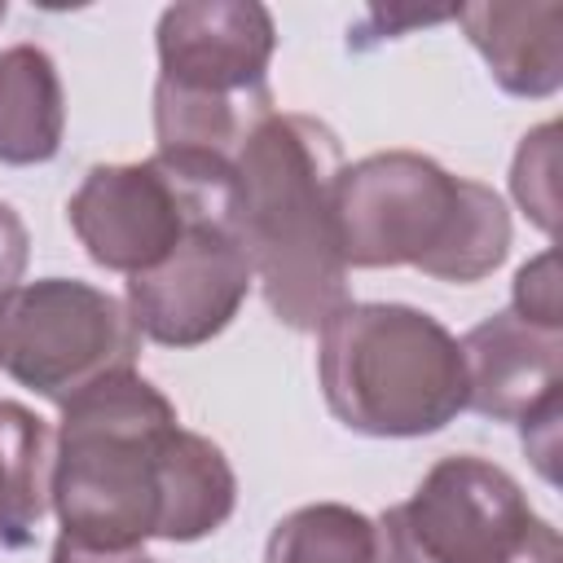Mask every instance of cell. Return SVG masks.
Wrapping results in <instances>:
<instances>
[{
  "label": "cell",
  "instance_id": "5",
  "mask_svg": "<svg viewBox=\"0 0 563 563\" xmlns=\"http://www.w3.org/2000/svg\"><path fill=\"white\" fill-rule=\"evenodd\" d=\"M273 13L251 0H194L158 18L154 132L158 150L233 163L273 114Z\"/></svg>",
  "mask_w": 563,
  "mask_h": 563
},
{
  "label": "cell",
  "instance_id": "3",
  "mask_svg": "<svg viewBox=\"0 0 563 563\" xmlns=\"http://www.w3.org/2000/svg\"><path fill=\"white\" fill-rule=\"evenodd\" d=\"M339 251L352 268L413 264L440 282H479L510 251L506 202L413 150L369 154L334 185Z\"/></svg>",
  "mask_w": 563,
  "mask_h": 563
},
{
  "label": "cell",
  "instance_id": "15",
  "mask_svg": "<svg viewBox=\"0 0 563 563\" xmlns=\"http://www.w3.org/2000/svg\"><path fill=\"white\" fill-rule=\"evenodd\" d=\"M510 189L515 202L528 211V220L541 233H554L559 216V123H541L537 132L523 136L515 167H510Z\"/></svg>",
  "mask_w": 563,
  "mask_h": 563
},
{
  "label": "cell",
  "instance_id": "9",
  "mask_svg": "<svg viewBox=\"0 0 563 563\" xmlns=\"http://www.w3.org/2000/svg\"><path fill=\"white\" fill-rule=\"evenodd\" d=\"M251 282L255 264L238 216L202 220L163 264L128 277V317L136 334L163 347H198L238 317Z\"/></svg>",
  "mask_w": 563,
  "mask_h": 563
},
{
  "label": "cell",
  "instance_id": "11",
  "mask_svg": "<svg viewBox=\"0 0 563 563\" xmlns=\"http://www.w3.org/2000/svg\"><path fill=\"white\" fill-rule=\"evenodd\" d=\"M515 97H550L563 84V4H466L449 13Z\"/></svg>",
  "mask_w": 563,
  "mask_h": 563
},
{
  "label": "cell",
  "instance_id": "14",
  "mask_svg": "<svg viewBox=\"0 0 563 563\" xmlns=\"http://www.w3.org/2000/svg\"><path fill=\"white\" fill-rule=\"evenodd\" d=\"M264 563H374V523L339 501L299 506L273 528Z\"/></svg>",
  "mask_w": 563,
  "mask_h": 563
},
{
  "label": "cell",
  "instance_id": "20",
  "mask_svg": "<svg viewBox=\"0 0 563 563\" xmlns=\"http://www.w3.org/2000/svg\"><path fill=\"white\" fill-rule=\"evenodd\" d=\"M523 563H559V541L554 545H545V550H537L532 559H523Z\"/></svg>",
  "mask_w": 563,
  "mask_h": 563
},
{
  "label": "cell",
  "instance_id": "4",
  "mask_svg": "<svg viewBox=\"0 0 563 563\" xmlns=\"http://www.w3.org/2000/svg\"><path fill=\"white\" fill-rule=\"evenodd\" d=\"M317 378L330 413L361 435H431L466 409L457 339L409 303H343L321 325Z\"/></svg>",
  "mask_w": 563,
  "mask_h": 563
},
{
  "label": "cell",
  "instance_id": "17",
  "mask_svg": "<svg viewBox=\"0 0 563 563\" xmlns=\"http://www.w3.org/2000/svg\"><path fill=\"white\" fill-rule=\"evenodd\" d=\"M26 255H31L26 224L9 202H0V312H4L9 295L18 290V282L26 273Z\"/></svg>",
  "mask_w": 563,
  "mask_h": 563
},
{
  "label": "cell",
  "instance_id": "8",
  "mask_svg": "<svg viewBox=\"0 0 563 563\" xmlns=\"http://www.w3.org/2000/svg\"><path fill=\"white\" fill-rule=\"evenodd\" d=\"M136 352L141 334L128 308L75 277L18 286L0 312V365L53 405L110 374H128Z\"/></svg>",
  "mask_w": 563,
  "mask_h": 563
},
{
  "label": "cell",
  "instance_id": "21",
  "mask_svg": "<svg viewBox=\"0 0 563 563\" xmlns=\"http://www.w3.org/2000/svg\"><path fill=\"white\" fill-rule=\"evenodd\" d=\"M0 22H4V0H0Z\"/></svg>",
  "mask_w": 563,
  "mask_h": 563
},
{
  "label": "cell",
  "instance_id": "7",
  "mask_svg": "<svg viewBox=\"0 0 563 563\" xmlns=\"http://www.w3.org/2000/svg\"><path fill=\"white\" fill-rule=\"evenodd\" d=\"M523 488L475 453L440 457L409 501L374 523V563H523L554 545Z\"/></svg>",
  "mask_w": 563,
  "mask_h": 563
},
{
  "label": "cell",
  "instance_id": "13",
  "mask_svg": "<svg viewBox=\"0 0 563 563\" xmlns=\"http://www.w3.org/2000/svg\"><path fill=\"white\" fill-rule=\"evenodd\" d=\"M53 431L18 400H0V545L22 550L35 541L40 519L53 510Z\"/></svg>",
  "mask_w": 563,
  "mask_h": 563
},
{
  "label": "cell",
  "instance_id": "10",
  "mask_svg": "<svg viewBox=\"0 0 563 563\" xmlns=\"http://www.w3.org/2000/svg\"><path fill=\"white\" fill-rule=\"evenodd\" d=\"M457 347L466 369V409L493 422H523L559 400L563 330L523 321L506 308L479 321Z\"/></svg>",
  "mask_w": 563,
  "mask_h": 563
},
{
  "label": "cell",
  "instance_id": "2",
  "mask_svg": "<svg viewBox=\"0 0 563 563\" xmlns=\"http://www.w3.org/2000/svg\"><path fill=\"white\" fill-rule=\"evenodd\" d=\"M238 229L273 317L321 330L347 303V264L334 224L343 172L339 136L312 114H268L233 158Z\"/></svg>",
  "mask_w": 563,
  "mask_h": 563
},
{
  "label": "cell",
  "instance_id": "16",
  "mask_svg": "<svg viewBox=\"0 0 563 563\" xmlns=\"http://www.w3.org/2000/svg\"><path fill=\"white\" fill-rule=\"evenodd\" d=\"M523 321L563 330V295H559V260L554 251H541L515 273V308Z\"/></svg>",
  "mask_w": 563,
  "mask_h": 563
},
{
  "label": "cell",
  "instance_id": "6",
  "mask_svg": "<svg viewBox=\"0 0 563 563\" xmlns=\"http://www.w3.org/2000/svg\"><path fill=\"white\" fill-rule=\"evenodd\" d=\"M66 216L101 268L136 277L163 264L194 224L238 216V172L224 158L185 150L97 163L70 194Z\"/></svg>",
  "mask_w": 563,
  "mask_h": 563
},
{
  "label": "cell",
  "instance_id": "12",
  "mask_svg": "<svg viewBox=\"0 0 563 563\" xmlns=\"http://www.w3.org/2000/svg\"><path fill=\"white\" fill-rule=\"evenodd\" d=\"M62 79L44 48L13 44L0 53V163L31 167L62 150Z\"/></svg>",
  "mask_w": 563,
  "mask_h": 563
},
{
  "label": "cell",
  "instance_id": "19",
  "mask_svg": "<svg viewBox=\"0 0 563 563\" xmlns=\"http://www.w3.org/2000/svg\"><path fill=\"white\" fill-rule=\"evenodd\" d=\"M48 563H154V559H145L141 550H101V545H88L62 532Z\"/></svg>",
  "mask_w": 563,
  "mask_h": 563
},
{
  "label": "cell",
  "instance_id": "1",
  "mask_svg": "<svg viewBox=\"0 0 563 563\" xmlns=\"http://www.w3.org/2000/svg\"><path fill=\"white\" fill-rule=\"evenodd\" d=\"M53 510L62 532L101 550L198 541L238 501L220 444L176 422L172 400L136 369L110 374L62 405L53 435Z\"/></svg>",
  "mask_w": 563,
  "mask_h": 563
},
{
  "label": "cell",
  "instance_id": "18",
  "mask_svg": "<svg viewBox=\"0 0 563 563\" xmlns=\"http://www.w3.org/2000/svg\"><path fill=\"white\" fill-rule=\"evenodd\" d=\"M519 431H523V449L537 462V471L545 479H554V457H559V400L545 405V409H537V413H528L519 422Z\"/></svg>",
  "mask_w": 563,
  "mask_h": 563
}]
</instances>
